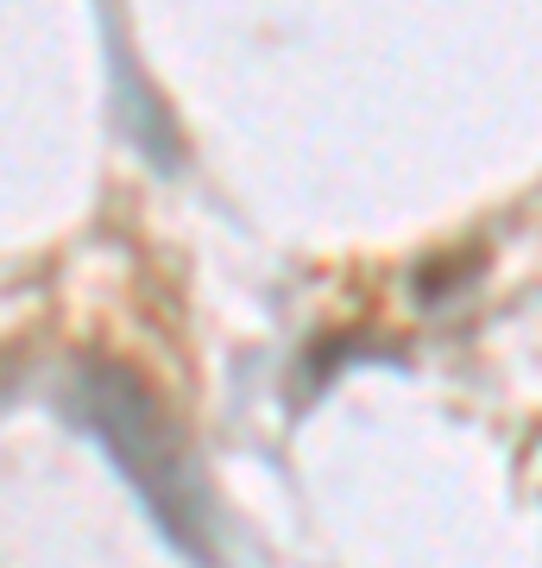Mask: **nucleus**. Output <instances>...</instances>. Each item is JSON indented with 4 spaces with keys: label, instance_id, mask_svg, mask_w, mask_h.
I'll use <instances>...</instances> for the list:
<instances>
[{
    "label": "nucleus",
    "instance_id": "obj_1",
    "mask_svg": "<svg viewBox=\"0 0 542 568\" xmlns=\"http://www.w3.org/2000/svg\"><path fill=\"white\" fill-rule=\"evenodd\" d=\"M76 417L114 448L121 474L133 480V493H140L145 506L158 511V525L190 556H208V544H202V518L208 511H202L196 462H190V443L171 424V410H164L158 392L145 386L140 373H126V366L95 361L76 386Z\"/></svg>",
    "mask_w": 542,
    "mask_h": 568
}]
</instances>
